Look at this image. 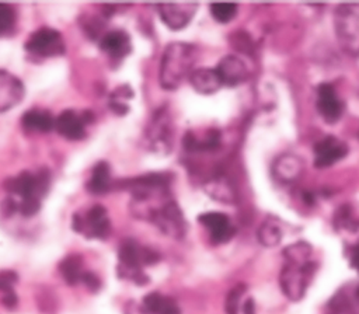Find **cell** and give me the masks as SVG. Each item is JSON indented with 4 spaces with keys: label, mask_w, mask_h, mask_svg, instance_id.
Returning <instances> with one entry per match:
<instances>
[{
    "label": "cell",
    "mask_w": 359,
    "mask_h": 314,
    "mask_svg": "<svg viewBox=\"0 0 359 314\" xmlns=\"http://www.w3.org/2000/svg\"><path fill=\"white\" fill-rule=\"evenodd\" d=\"M348 154V146L345 142L335 136H325L314 146V165L317 168H325L337 161L342 160Z\"/></svg>",
    "instance_id": "obj_12"
},
{
    "label": "cell",
    "mask_w": 359,
    "mask_h": 314,
    "mask_svg": "<svg viewBox=\"0 0 359 314\" xmlns=\"http://www.w3.org/2000/svg\"><path fill=\"white\" fill-rule=\"evenodd\" d=\"M72 227L88 240H107L112 228L108 212L102 205H93L84 212H76Z\"/></svg>",
    "instance_id": "obj_6"
},
{
    "label": "cell",
    "mask_w": 359,
    "mask_h": 314,
    "mask_svg": "<svg viewBox=\"0 0 359 314\" xmlns=\"http://www.w3.org/2000/svg\"><path fill=\"white\" fill-rule=\"evenodd\" d=\"M316 107L320 116L328 123L337 122L344 111V104L339 100L334 86L328 83H323L317 87Z\"/></svg>",
    "instance_id": "obj_15"
},
{
    "label": "cell",
    "mask_w": 359,
    "mask_h": 314,
    "mask_svg": "<svg viewBox=\"0 0 359 314\" xmlns=\"http://www.w3.org/2000/svg\"><path fill=\"white\" fill-rule=\"evenodd\" d=\"M17 303H18V299H17L15 292H8V293H4L1 296V304L7 310H14L17 307Z\"/></svg>",
    "instance_id": "obj_35"
},
{
    "label": "cell",
    "mask_w": 359,
    "mask_h": 314,
    "mask_svg": "<svg viewBox=\"0 0 359 314\" xmlns=\"http://www.w3.org/2000/svg\"><path fill=\"white\" fill-rule=\"evenodd\" d=\"M171 119L168 114L164 109L157 111L146 130V139L149 143V147L153 151L158 153H167L171 146Z\"/></svg>",
    "instance_id": "obj_10"
},
{
    "label": "cell",
    "mask_w": 359,
    "mask_h": 314,
    "mask_svg": "<svg viewBox=\"0 0 359 314\" xmlns=\"http://www.w3.org/2000/svg\"><path fill=\"white\" fill-rule=\"evenodd\" d=\"M17 22V13L11 4L0 3V36L13 34Z\"/></svg>",
    "instance_id": "obj_28"
},
{
    "label": "cell",
    "mask_w": 359,
    "mask_h": 314,
    "mask_svg": "<svg viewBox=\"0 0 359 314\" xmlns=\"http://www.w3.org/2000/svg\"><path fill=\"white\" fill-rule=\"evenodd\" d=\"M334 24L341 49L352 57H359V3L339 4Z\"/></svg>",
    "instance_id": "obj_5"
},
{
    "label": "cell",
    "mask_w": 359,
    "mask_h": 314,
    "mask_svg": "<svg viewBox=\"0 0 359 314\" xmlns=\"http://www.w3.org/2000/svg\"><path fill=\"white\" fill-rule=\"evenodd\" d=\"M81 28L84 31V34L90 38V39H98L104 35V24L101 22L100 18L95 17H86L81 20Z\"/></svg>",
    "instance_id": "obj_31"
},
{
    "label": "cell",
    "mask_w": 359,
    "mask_h": 314,
    "mask_svg": "<svg viewBox=\"0 0 359 314\" xmlns=\"http://www.w3.org/2000/svg\"><path fill=\"white\" fill-rule=\"evenodd\" d=\"M237 4L236 3H212L210 14L217 22H229L237 15Z\"/></svg>",
    "instance_id": "obj_30"
},
{
    "label": "cell",
    "mask_w": 359,
    "mask_h": 314,
    "mask_svg": "<svg viewBox=\"0 0 359 314\" xmlns=\"http://www.w3.org/2000/svg\"><path fill=\"white\" fill-rule=\"evenodd\" d=\"M258 240L265 247H275L282 240V228L273 217H268L258 228Z\"/></svg>",
    "instance_id": "obj_25"
},
{
    "label": "cell",
    "mask_w": 359,
    "mask_h": 314,
    "mask_svg": "<svg viewBox=\"0 0 359 314\" xmlns=\"http://www.w3.org/2000/svg\"><path fill=\"white\" fill-rule=\"evenodd\" d=\"M25 95L22 81L13 73L0 69V114L14 108Z\"/></svg>",
    "instance_id": "obj_16"
},
{
    "label": "cell",
    "mask_w": 359,
    "mask_h": 314,
    "mask_svg": "<svg viewBox=\"0 0 359 314\" xmlns=\"http://www.w3.org/2000/svg\"><path fill=\"white\" fill-rule=\"evenodd\" d=\"M149 221L156 224L161 233L172 238H182L187 231V223L182 212L177 202L171 198L150 214Z\"/></svg>",
    "instance_id": "obj_9"
},
{
    "label": "cell",
    "mask_w": 359,
    "mask_h": 314,
    "mask_svg": "<svg viewBox=\"0 0 359 314\" xmlns=\"http://www.w3.org/2000/svg\"><path fill=\"white\" fill-rule=\"evenodd\" d=\"M95 119L91 109H65L55 118V130L67 140H81L87 135V126Z\"/></svg>",
    "instance_id": "obj_8"
},
{
    "label": "cell",
    "mask_w": 359,
    "mask_h": 314,
    "mask_svg": "<svg viewBox=\"0 0 359 314\" xmlns=\"http://www.w3.org/2000/svg\"><path fill=\"white\" fill-rule=\"evenodd\" d=\"M220 142V133L217 130H208L203 137H196L187 135L184 139V144L189 150H213L219 146Z\"/></svg>",
    "instance_id": "obj_26"
},
{
    "label": "cell",
    "mask_w": 359,
    "mask_h": 314,
    "mask_svg": "<svg viewBox=\"0 0 359 314\" xmlns=\"http://www.w3.org/2000/svg\"><path fill=\"white\" fill-rule=\"evenodd\" d=\"M244 293H245V286L243 283H238L237 286L231 287L227 293L226 303H224V310L226 314H240L241 307L244 303Z\"/></svg>",
    "instance_id": "obj_27"
},
{
    "label": "cell",
    "mask_w": 359,
    "mask_h": 314,
    "mask_svg": "<svg viewBox=\"0 0 359 314\" xmlns=\"http://www.w3.org/2000/svg\"><path fill=\"white\" fill-rule=\"evenodd\" d=\"M334 223H335L337 227L344 228V230H349V231H355V230L359 228V219L356 217V214L353 213L351 206L339 207L338 212L335 213Z\"/></svg>",
    "instance_id": "obj_29"
},
{
    "label": "cell",
    "mask_w": 359,
    "mask_h": 314,
    "mask_svg": "<svg viewBox=\"0 0 359 314\" xmlns=\"http://www.w3.org/2000/svg\"><path fill=\"white\" fill-rule=\"evenodd\" d=\"M199 223L209 233V238L213 244H223L233 238L236 227L230 217L220 212H206L198 217Z\"/></svg>",
    "instance_id": "obj_11"
},
{
    "label": "cell",
    "mask_w": 359,
    "mask_h": 314,
    "mask_svg": "<svg viewBox=\"0 0 359 314\" xmlns=\"http://www.w3.org/2000/svg\"><path fill=\"white\" fill-rule=\"evenodd\" d=\"M50 171L46 167L34 171L25 170L4 181L3 188L10 196H18V213L24 217L36 214L41 209V202L50 186Z\"/></svg>",
    "instance_id": "obj_2"
},
{
    "label": "cell",
    "mask_w": 359,
    "mask_h": 314,
    "mask_svg": "<svg viewBox=\"0 0 359 314\" xmlns=\"http://www.w3.org/2000/svg\"><path fill=\"white\" fill-rule=\"evenodd\" d=\"M133 97V91L128 84L116 87L108 98V107L115 115H126L129 111V104L128 101Z\"/></svg>",
    "instance_id": "obj_24"
},
{
    "label": "cell",
    "mask_w": 359,
    "mask_h": 314,
    "mask_svg": "<svg viewBox=\"0 0 359 314\" xmlns=\"http://www.w3.org/2000/svg\"><path fill=\"white\" fill-rule=\"evenodd\" d=\"M81 283L90 290V292H98L100 290V287H101V280H100V278L94 273V272H91V271H86L84 272V275H83V278H81Z\"/></svg>",
    "instance_id": "obj_33"
},
{
    "label": "cell",
    "mask_w": 359,
    "mask_h": 314,
    "mask_svg": "<svg viewBox=\"0 0 359 314\" xmlns=\"http://www.w3.org/2000/svg\"><path fill=\"white\" fill-rule=\"evenodd\" d=\"M18 282V275L11 269L0 271V292L1 294L14 292V286Z\"/></svg>",
    "instance_id": "obj_32"
},
{
    "label": "cell",
    "mask_w": 359,
    "mask_h": 314,
    "mask_svg": "<svg viewBox=\"0 0 359 314\" xmlns=\"http://www.w3.org/2000/svg\"><path fill=\"white\" fill-rule=\"evenodd\" d=\"M303 172V163L297 156L283 154L273 164V174L282 182H293Z\"/></svg>",
    "instance_id": "obj_22"
},
{
    "label": "cell",
    "mask_w": 359,
    "mask_h": 314,
    "mask_svg": "<svg viewBox=\"0 0 359 314\" xmlns=\"http://www.w3.org/2000/svg\"><path fill=\"white\" fill-rule=\"evenodd\" d=\"M24 48L28 53L38 57H53L66 52L62 34L50 27H41L31 32Z\"/></svg>",
    "instance_id": "obj_7"
},
{
    "label": "cell",
    "mask_w": 359,
    "mask_h": 314,
    "mask_svg": "<svg viewBox=\"0 0 359 314\" xmlns=\"http://www.w3.org/2000/svg\"><path fill=\"white\" fill-rule=\"evenodd\" d=\"M222 84L224 86H238L248 77V69L241 57L237 55H226L215 67Z\"/></svg>",
    "instance_id": "obj_17"
},
{
    "label": "cell",
    "mask_w": 359,
    "mask_h": 314,
    "mask_svg": "<svg viewBox=\"0 0 359 314\" xmlns=\"http://www.w3.org/2000/svg\"><path fill=\"white\" fill-rule=\"evenodd\" d=\"M311 245L304 241L293 243L282 252L283 265L279 275V285L283 294L292 301H299L304 297L317 271V264L311 259Z\"/></svg>",
    "instance_id": "obj_1"
},
{
    "label": "cell",
    "mask_w": 359,
    "mask_h": 314,
    "mask_svg": "<svg viewBox=\"0 0 359 314\" xmlns=\"http://www.w3.org/2000/svg\"><path fill=\"white\" fill-rule=\"evenodd\" d=\"M144 314H181L177 301L158 292H151L143 297L142 307Z\"/></svg>",
    "instance_id": "obj_20"
},
{
    "label": "cell",
    "mask_w": 359,
    "mask_h": 314,
    "mask_svg": "<svg viewBox=\"0 0 359 314\" xmlns=\"http://www.w3.org/2000/svg\"><path fill=\"white\" fill-rule=\"evenodd\" d=\"M345 300H346L348 314H359V286L353 290L352 297L349 299L345 296Z\"/></svg>",
    "instance_id": "obj_34"
},
{
    "label": "cell",
    "mask_w": 359,
    "mask_h": 314,
    "mask_svg": "<svg viewBox=\"0 0 359 314\" xmlns=\"http://www.w3.org/2000/svg\"><path fill=\"white\" fill-rule=\"evenodd\" d=\"M198 50L195 45L187 42H171L165 46L161 62L158 80L160 86L165 90H175L181 83L195 70Z\"/></svg>",
    "instance_id": "obj_3"
},
{
    "label": "cell",
    "mask_w": 359,
    "mask_h": 314,
    "mask_svg": "<svg viewBox=\"0 0 359 314\" xmlns=\"http://www.w3.org/2000/svg\"><path fill=\"white\" fill-rule=\"evenodd\" d=\"M100 49L111 59L112 63H121L132 50L130 36L123 29H112L104 32L100 38Z\"/></svg>",
    "instance_id": "obj_14"
},
{
    "label": "cell",
    "mask_w": 359,
    "mask_h": 314,
    "mask_svg": "<svg viewBox=\"0 0 359 314\" xmlns=\"http://www.w3.org/2000/svg\"><path fill=\"white\" fill-rule=\"evenodd\" d=\"M84 272L86 269L80 254H69L59 262V273L62 275L63 280L70 286L81 283Z\"/></svg>",
    "instance_id": "obj_23"
},
{
    "label": "cell",
    "mask_w": 359,
    "mask_h": 314,
    "mask_svg": "<svg viewBox=\"0 0 359 314\" xmlns=\"http://www.w3.org/2000/svg\"><path fill=\"white\" fill-rule=\"evenodd\" d=\"M21 126L29 132H50L55 128V116L49 109L31 108L22 114Z\"/></svg>",
    "instance_id": "obj_19"
},
{
    "label": "cell",
    "mask_w": 359,
    "mask_h": 314,
    "mask_svg": "<svg viewBox=\"0 0 359 314\" xmlns=\"http://www.w3.org/2000/svg\"><path fill=\"white\" fill-rule=\"evenodd\" d=\"M114 188V181L111 177V167L107 161H98L86 181V189L88 193L100 196L108 193Z\"/></svg>",
    "instance_id": "obj_18"
},
{
    "label": "cell",
    "mask_w": 359,
    "mask_h": 314,
    "mask_svg": "<svg viewBox=\"0 0 359 314\" xmlns=\"http://www.w3.org/2000/svg\"><path fill=\"white\" fill-rule=\"evenodd\" d=\"M349 262H351V266L359 273V241L351 248Z\"/></svg>",
    "instance_id": "obj_36"
},
{
    "label": "cell",
    "mask_w": 359,
    "mask_h": 314,
    "mask_svg": "<svg viewBox=\"0 0 359 314\" xmlns=\"http://www.w3.org/2000/svg\"><path fill=\"white\" fill-rule=\"evenodd\" d=\"M160 261V254L150 247L139 244L133 238H126L118 248V275L136 285L149 282L144 266L154 265Z\"/></svg>",
    "instance_id": "obj_4"
},
{
    "label": "cell",
    "mask_w": 359,
    "mask_h": 314,
    "mask_svg": "<svg viewBox=\"0 0 359 314\" xmlns=\"http://www.w3.org/2000/svg\"><path fill=\"white\" fill-rule=\"evenodd\" d=\"M189 83L199 94H213L223 86L216 70L208 67L195 69L189 76Z\"/></svg>",
    "instance_id": "obj_21"
},
{
    "label": "cell",
    "mask_w": 359,
    "mask_h": 314,
    "mask_svg": "<svg viewBox=\"0 0 359 314\" xmlns=\"http://www.w3.org/2000/svg\"><path fill=\"white\" fill-rule=\"evenodd\" d=\"M129 314H144V313H143V310H142V308H139L136 313H129Z\"/></svg>",
    "instance_id": "obj_37"
},
{
    "label": "cell",
    "mask_w": 359,
    "mask_h": 314,
    "mask_svg": "<svg viewBox=\"0 0 359 314\" xmlns=\"http://www.w3.org/2000/svg\"><path fill=\"white\" fill-rule=\"evenodd\" d=\"M157 8L161 21L177 31L189 24L198 10V3H163Z\"/></svg>",
    "instance_id": "obj_13"
}]
</instances>
